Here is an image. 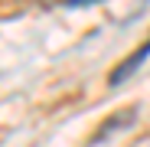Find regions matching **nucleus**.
<instances>
[{
	"mask_svg": "<svg viewBox=\"0 0 150 147\" xmlns=\"http://www.w3.org/2000/svg\"><path fill=\"white\" fill-rule=\"evenodd\" d=\"M147 59H150V39H147L140 49H134V53H131L127 59H124V62H121V65L111 72V85H121V82H127V79L134 75V72H137V69H140Z\"/></svg>",
	"mask_w": 150,
	"mask_h": 147,
	"instance_id": "1",
	"label": "nucleus"
}]
</instances>
